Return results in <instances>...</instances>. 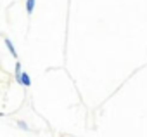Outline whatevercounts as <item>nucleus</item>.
<instances>
[{
	"instance_id": "nucleus-1",
	"label": "nucleus",
	"mask_w": 147,
	"mask_h": 137,
	"mask_svg": "<svg viewBox=\"0 0 147 137\" xmlns=\"http://www.w3.org/2000/svg\"><path fill=\"white\" fill-rule=\"evenodd\" d=\"M4 42H5V45H7V49H9V52L14 56V59H18V50H16V47L12 45V42L9 40V38H4Z\"/></svg>"
},
{
	"instance_id": "nucleus-2",
	"label": "nucleus",
	"mask_w": 147,
	"mask_h": 137,
	"mask_svg": "<svg viewBox=\"0 0 147 137\" xmlns=\"http://www.w3.org/2000/svg\"><path fill=\"white\" fill-rule=\"evenodd\" d=\"M21 85H23V87H30V85H31V78H30V75L24 73V71H23V75H21Z\"/></svg>"
},
{
	"instance_id": "nucleus-3",
	"label": "nucleus",
	"mask_w": 147,
	"mask_h": 137,
	"mask_svg": "<svg viewBox=\"0 0 147 137\" xmlns=\"http://www.w3.org/2000/svg\"><path fill=\"white\" fill-rule=\"evenodd\" d=\"M35 4H36V0H26V12H28V16L33 14V11H35Z\"/></svg>"
},
{
	"instance_id": "nucleus-4",
	"label": "nucleus",
	"mask_w": 147,
	"mask_h": 137,
	"mask_svg": "<svg viewBox=\"0 0 147 137\" xmlns=\"http://www.w3.org/2000/svg\"><path fill=\"white\" fill-rule=\"evenodd\" d=\"M18 125H19V127H21V128H23V130H28V127H26V123H24V121H19V123H18Z\"/></svg>"
}]
</instances>
